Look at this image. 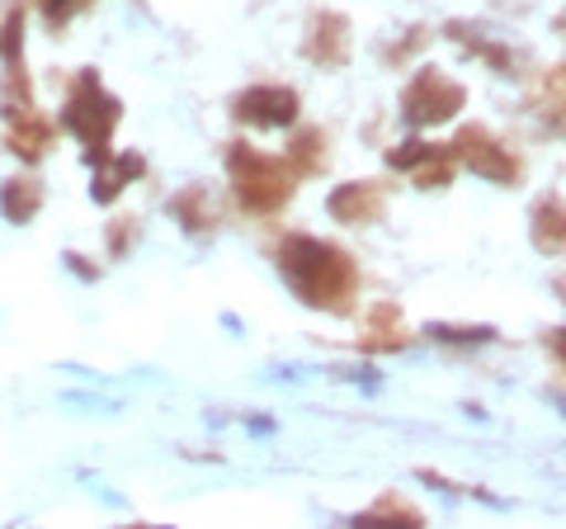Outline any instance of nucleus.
<instances>
[{
  "label": "nucleus",
  "mask_w": 566,
  "mask_h": 529,
  "mask_svg": "<svg viewBox=\"0 0 566 529\" xmlns=\"http://www.w3.org/2000/svg\"><path fill=\"white\" fill-rule=\"evenodd\" d=\"M354 525H411V529H420L424 510L411 506L406 497H397V491H387V497H378L374 506L364 510V516H354Z\"/></svg>",
  "instance_id": "19"
},
{
  "label": "nucleus",
  "mask_w": 566,
  "mask_h": 529,
  "mask_svg": "<svg viewBox=\"0 0 566 529\" xmlns=\"http://www.w3.org/2000/svg\"><path fill=\"white\" fill-rule=\"evenodd\" d=\"M137 237H142V222L128 218V214L109 218V227H104V241H109V256H114V260H118V256H128L133 246H137Z\"/></svg>",
  "instance_id": "24"
},
{
  "label": "nucleus",
  "mask_w": 566,
  "mask_h": 529,
  "mask_svg": "<svg viewBox=\"0 0 566 529\" xmlns=\"http://www.w3.org/2000/svg\"><path fill=\"white\" fill-rule=\"evenodd\" d=\"M444 39L458 43L463 52H472V58H482L495 76H520V72H515V66H520V52L510 48V43L486 39V29H476V24H468V20H449V24H444Z\"/></svg>",
  "instance_id": "9"
},
{
  "label": "nucleus",
  "mask_w": 566,
  "mask_h": 529,
  "mask_svg": "<svg viewBox=\"0 0 566 529\" xmlns=\"http://www.w3.org/2000/svg\"><path fill=\"white\" fill-rule=\"evenodd\" d=\"M91 170H95L91 199L109 208L133 180H142V175H147V156H137V152H109V156H104V162H95Z\"/></svg>",
  "instance_id": "11"
},
{
  "label": "nucleus",
  "mask_w": 566,
  "mask_h": 529,
  "mask_svg": "<svg viewBox=\"0 0 566 529\" xmlns=\"http://www.w3.org/2000/svg\"><path fill=\"white\" fill-rule=\"evenodd\" d=\"M123 123V100L104 91V81L95 66H81L66 85V104H62V128L85 147V166L104 162L114 152V133Z\"/></svg>",
  "instance_id": "3"
},
{
  "label": "nucleus",
  "mask_w": 566,
  "mask_h": 529,
  "mask_svg": "<svg viewBox=\"0 0 566 529\" xmlns=\"http://www.w3.org/2000/svg\"><path fill=\"white\" fill-rule=\"evenodd\" d=\"M331 222L340 227H374L387 218V185L382 180H345L326 199Z\"/></svg>",
  "instance_id": "8"
},
{
  "label": "nucleus",
  "mask_w": 566,
  "mask_h": 529,
  "mask_svg": "<svg viewBox=\"0 0 566 529\" xmlns=\"http://www.w3.org/2000/svg\"><path fill=\"white\" fill-rule=\"evenodd\" d=\"M0 214H6V222H14V227H29L39 218L43 214V180L39 175H10V180L0 185Z\"/></svg>",
  "instance_id": "16"
},
{
  "label": "nucleus",
  "mask_w": 566,
  "mask_h": 529,
  "mask_svg": "<svg viewBox=\"0 0 566 529\" xmlns=\"http://www.w3.org/2000/svg\"><path fill=\"white\" fill-rule=\"evenodd\" d=\"M222 162H227V180H232L237 208H245L251 218H274L293 204L297 175L283 156H270V152H260V147L237 137V143H227Z\"/></svg>",
  "instance_id": "2"
},
{
  "label": "nucleus",
  "mask_w": 566,
  "mask_h": 529,
  "mask_svg": "<svg viewBox=\"0 0 566 529\" xmlns=\"http://www.w3.org/2000/svg\"><path fill=\"white\" fill-rule=\"evenodd\" d=\"M449 152H453L458 166H468L472 175H482V180L501 185V189H515L524 180V162L510 152L505 137H495L491 128H482V123H468V128H458Z\"/></svg>",
  "instance_id": "5"
},
{
  "label": "nucleus",
  "mask_w": 566,
  "mask_h": 529,
  "mask_svg": "<svg viewBox=\"0 0 566 529\" xmlns=\"http://www.w3.org/2000/svg\"><path fill=\"white\" fill-rule=\"evenodd\" d=\"M274 264H279V279L293 289L303 308L331 312V317H349L359 308L364 274H359V260L345 246L312 232H289L274 246Z\"/></svg>",
  "instance_id": "1"
},
{
  "label": "nucleus",
  "mask_w": 566,
  "mask_h": 529,
  "mask_svg": "<svg viewBox=\"0 0 566 529\" xmlns=\"http://www.w3.org/2000/svg\"><path fill=\"white\" fill-rule=\"evenodd\" d=\"M33 6H39L43 24H48L52 33H62L71 20H76V14H85V10H91L95 0H33Z\"/></svg>",
  "instance_id": "22"
},
{
  "label": "nucleus",
  "mask_w": 566,
  "mask_h": 529,
  "mask_svg": "<svg viewBox=\"0 0 566 529\" xmlns=\"http://www.w3.org/2000/svg\"><path fill=\"white\" fill-rule=\"evenodd\" d=\"M430 39H434V29H430V24H416V29H406V39H401V43L382 48V62H387V66H406V62H411L420 48H430Z\"/></svg>",
  "instance_id": "23"
},
{
  "label": "nucleus",
  "mask_w": 566,
  "mask_h": 529,
  "mask_svg": "<svg viewBox=\"0 0 566 529\" xmlns=\"http://www.w3.org/2000/svg\"><path fill=\"white\" fill-rule=\"evenodd\" d=\"M297 114H303V95L293 85H245L241 95H232V118L241 128H260V133H279V128H293Z\"/></svg>",
  "instance_id": "6"
},
{
  "label": "nucleus",
  "mask_w": 566,
  "mask_h": 529,
  "mask_svg": "<svg viewBox=\"0 0 566 529\" xmlns=\"http://www.w3.org/2000/svg\"><path fill=\"white\" fill-rule=\"evenodd\" d=\"M303 58L322 72H345L354 58V33L340 10H316L303 33Z\"/></svg>",
  "instance_id": "7"
},
{
  "label": "nucleus",
  "mask_w": 566,
  "mask_h": 529,
  "mask_svg": "<svg viewBox=\"0 0 566 529\" xmlns=\"http://www.w3.org/2000/svg\"><path fill=\"white\" fill-rule=\"evenodd\" d=\"M52 143H57V123H52L48 114L29 110V114H20V118H10V133H6V152H10V156H20V162L39 166L43 156L52 152Z\"/></svg>",
  "instance_id": "10"
},
{
  "label": "nucleus",
  "mask_w": 566,
  "mask_h": 529,
  "mask_svg": "<svg viewBox=\"0 0 566 529\" xmlns=\"http://www.w3.org/2000/svg\"><path fill=\"white\" fill-rule=\"evenodd\" d=\"M66 270L76 274V279H85V284H95V279H99V264H91L81 251H66Z\"/></svg>",
  "instance_id": "25"
},
{
  "label": "nucleus",
  "mask_w": 566,
  "mask_h": 529,
  "mask_svg": "<svg viewBox=\"0 0 566 529\" xmlns=\"http://www.w3.org/2000/svg\"><path fill=\"white\" fill-rule=\"evenodd\" d=\"M463 104H468L463 81H453L439 66H420L401 91V118L411 128H439V123H453L463 114Z\"/></svg>",
  "instance_id": "4"
},
{
  "label": "nucleus",
  "mask_w": 566,
  "mask_h": 529,
  "mask_svg": "<svg viewBox=\"0 0 566 529\" xmlns=\"http://www.w3.org/2000/svg\"><path fill=\"white\" fill-rule=\"evenodd\" d=\"M406 175L416 180V189H449V185H453V175H458V162H453L449 143H434V147L424 152Z\"/></svg>",
  "instance_id": "17"
},
{
  "label": "nucleus",
  "mask_w": 566,
  "mask_h": 529,
  "mask_svg": "<svg viewBox=\"0 0 566 529\" xmlns=\"http://www.w3.org/2000/svg\"><path fill=\"white\" fill-rule=\"evenodd\" d=\"M424 336L439 341V345H491L495 341V326H463V322H430Z\"/></svg>",
  "instance_id": "21"
},
{
  "label": "nucleus",
  "mask_w": 566,
  "mask_h": 529,
  "mask_svg": "<svg viewBox=\"0 0 566 529\" xmlns=\"http://www.w3.org/2000/svg\"><path fill=\"white\" fill-rule=\"evenodd\" d=\"M0 62H24V0L0 6Z\"/></svg>",
  "instance_id": "20"
},
{
  "label": "nucleus",
  "mask_w": 566,
  "mask_h": 529,
  "mask_svg": "<svg viewBox=\"0 0 566 529\" xmlns=\"http://www.w3.org/2000/svg\"><path fill=\"white\" fill-rule=\"evenodd\" d=\"M29 110H39V104H33V81L24 72V62H10L6 76H0V118L10 123V118H20Z\"/></svg>",
  "instance_id": "18"
},
{
  "label": "nucleus",
  "mask_w": 566,
  "mask_h": 529,
  "mask_svg": "<svg viewBox=\"0 0 566 529\" xmlns=\"http://www.w3.org/2000/svg\"><path fill=\"white\" fill-rule=\"evenodd\" d=\"M283 162L293 166L297 180H316V175L331 166V137H326V128H297L289 137V152H283Z\"/></svg>",
  "instance_id": "15"
},
{
  "label": "nucleus",
  "mask_w": 566,
  "mask_h": 529,
  "mask_svg": "<svg viewBox=\"0 0 566 529\" xmlns=\"http://www.w3.org/2000/svg\"><path fill=\"white\" fill-rule=\"evenodd\" d=\"M170 218L185 227V237H212L218 232V204L208 185H185L170 194Z\"/></svg>",
  "instance_id": "12"
},
{
  "label": "nucleus",
  "mask_w": 566,
  "mask_h": 529,
  "mask_svg": "<svg viewBox=\"0 0 566 529\" xmlns=\"http://www.w3.org/2000/svg\"><path fill=\"white\" fill-rule=\"evenodd\" d=\"M528 237L543 256H562L566 251V208H562V189H547L528 214Z\"/></svg>",
  "instance_id": "14"
},
{
  "label": "nucleus",
  "mask_w": 566,
  "mask_h": 529,
  "mask_svg": "<svg viewBox=\"0 0 566 529\" xmlns=\"http://www.w3.org/2000/svg\"><path fill=\"white\" fill-rule=\"evenodd\" d=\"M411 345V331L401 322V308L397 303H378L368 312V326L359 336V350L364 355H397V350Z\"/></svg>",
  "instance_id": "13"
}]
</instances>
